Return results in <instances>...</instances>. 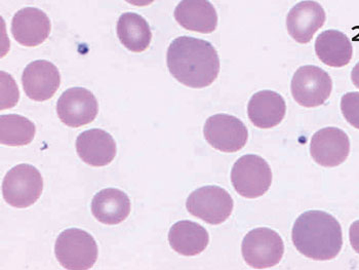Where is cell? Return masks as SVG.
Listing matches in <instances>:
<instances>
[{
	"mask_svg": "<svg viewBox=\"0 0 359 270\" xmlns=\"http://www.w3.org/2000/svg\"><path fill=\"white\" fill-rule=\"evenodd\" d=\"M77 154L90 167H105L116 156L117 147L109 133L92 128L81 133L75 143Z\"/></svg>",
	"mask_w": 359,
	"mask_h": 270,
	"instance_id": "cell-14",
	"label": "cell"
},
{
	"mask_svg": "<svg viewBox=\"0 0 359 270\" xmlns=\"http://www.w3.org/2000/svg\"><path fill=\"white\" fill-rule=\"evenodd\" d=\"M22 83L28 98L36 102L48 101L59 90L61 74L52 62L37 60L24 70Z\"/></svg>",
	"mask_w": 359,
	"mask_h": 270,
	"instance_id": "cell-12",
	"label": "cell"
},
{
	"mask_svg": "<svg viewBox=\"0 0 359 270\" xmlns=\"http://www.w3.org/2000/svg\"><path fill=\"white\" fill-rule=\"evenodd\" d=\"M174 15L179 25L194 32L208 34L218 26L216 8L208 0H182Z\"/></svg>",
	"mask_w": 359,
	"mask_h": 270,
	"instance_id": "cell-16",
	"label": "cell"
},
{
	"mask_svg": "<svg viewBox=\"0 0 359 270\" xmlns=\"http://www.w3.org/2000/svg\"><path fill=\"white\" fill-rule=\"evenodd\" d=\"M168 243L180 255H199L210 243L208 230L198 223L189 220L179 221L170 227Z\"/></svg>",
	"mask_w": 359,
	"mask_h": 270,
	"instance_id": "cell-19",
	"label": "cell"
},
{
	"mask_svg": "<svg viewBox=\"0 0 359 270\" xmlns=\"http://www.w3.org/2000/svg\"><path fill=\"white\" fill-rule=\"evenodd\" d=\"M99 112L97 98L84 88H72L61 95L57 103V114L64 125L81 128L93 123Z\"/></svg>",
	"mask_w": 359,
	"mask_h": 270,
	"instance_id": "cell-10",
	"label": "cell"
},
{
	"mask_svg": "<svg viewBox=\"0 0 359 270\" xmlns=\"http://www.w3.org/2000/svg\"><path fill=\"white\" fill-rule=\"evenodd\" d=\"M1 191L8 205L18 209H26L41 198L43 178L36 168L22 163L6 173L2 181Z\"/></svg>",
	"mask_w": 359,
	"mask_h": 270,
	"instance_id": "cell-4",
	"label": "cell"
},
{
	"mask_svg": "<svg viewBox=\"0 0 359 270\" xmlns=\"http://www.w3.org/2000/svg\"><path fill=\"white\" fill-rule=\"evenodd\" d=\"M349 240L354 251L359 254V220L352 223L350 227Z\"/></svg>",
	"mask_w": 359,
	"mask_h": 270,
	"instance_id": "cell-24",
	"label": "cell"
},
{
	"mask_svg": "<svg viewBox=\"0 0 359 270\" xmlns=\"http://www.w3.org/2000/svg\"><path fill=\"white\" fill-rule=\"evenodd\" d=\"M350 152L348 135L341 128H321L313 135L310 143V154L318 165L334 168L342 165Z\"/></svg>",
	"mask_w": 359,
	"mask_h": 270,
	"instance_id": "cell-11",
	"label": "cell"
},
{
	"mask_svg": "<svg viewBox=\"0 0 359 270\" xmlns=\"http://www.w3.org/2000/svg\"><path fill=\"white\" fill-rule=\"evenodd\" d=\"M332 81L329 73L316 66H302L292 79L290 90L294 101L306 108L323 105L331 96Z\"/></svg>",
	"mask_w": 359,
	"mask_h": 270,
	"instance_id": "cell-8",
	"label": "cell"
},
{
	"mask_svg": "<svg viewBox=\"0 0 359 270\" xmlns=\"http://www.w3.org/2000/svg\"><path fill=\"white\" fill-rule=\"evenodd\" d=\"M351 79L353 85L359 88V62L354 66L353 69H352Z\"/></svg>",
	"mask_w": 359,
	"mask_h": 270,
	"instance_id": "cell-25",
	"label": "cell"
},
{
	"mask_svg": "<svg viewBox=\"0 0 359 270\" xmlns=\"http://www.w3.org/2000/svg\"><path fill=\"white\" fill-rule=\"evenodd\" d=\"M234 201L220 186L208 185L198 188L190 194L186 208L192 216L208 224L219 225L225 222L233 211Z\"/></svg>",
	"mask_w": 359,
	"mask_h": 270,
	"instance_id": "cell-7",
	"label": "cell"
},
{
	"mask_svg": "<svg viewBox=\"0 0 359 270\" xmlns=\"http://www.w3.org/2000/svg\"><path fill=\"white\" fill-rule=\"evenodd\" d=\"M327 15L323 6L316 1L306 0L299 2L290 11L287 17V28L290 36L299 43H308L323 27Z\"/></svg>",
	"mask_w": 359,
	"mask_h": 270,
	"instance_id": "cell-15",
	"label": "cell"
},
{
	"mask_svg": "<svg viewBox=\"0 0 359 270\" xmlns=\"http://www.w3.org/2000/svg\"><path fill=\"white\" fill-rule=\"evenodd\" d=\"M292 238L302 255L316 261L336 258L343 247L340 223L323 211H308L301 215L292 227Z\"/></svg>",
	"mask_w": 359,
	"mask_h": 270,
	"instance_id": "cell-2",
	"label": "cell"
},
{
	"mask_svg": "<svg viewBox=\"0 0 359 270\" xmlns=\"http://www.w3.org/2000/svg\"><path fill=\"white\" fill-rule=\"evenodd\" d=\"M126 1L135 6H147L152 4L155 0H126Z\"/></svg>",
	"mask_w": 359,
	"mask_h": 270,
	"instance_id": "cell-26",
	"label": "cell"
},
{
	"mask_svg": "<svg viewBox=\"0 0 359 270\" xmlns=\"http://www.w3.org/2000/svg\"><path fill=\"white\" fill-rule=\"evenodd\" d=\"M36 127L30 119L18 114L0 116V142L2 145L25 146L32 142Z\"/></svg>",
	"mask_w": 359,
	"mask_h": 270,
	"instance_id": "cell-22",
	"label": "cell"
},
{
	"mask_svg": "<svg viewBox=\"0 0 359 270\" xmlns=\"http://www.w3.org/2000/svg\"><path fill=\"white\" fill-rule=\"evenodd\" d=\"M50 18L39 8H22L13 18V36L21 46L27 48L41 46L50 36Z\"/></svg>",
	"mask_w": 359,
	"mask_h": 270,
	"instance_id": "cell-13",
	"label": "cell"
},
{
	"mask_svg": "<svg viewBox=\"0 0 359 270\" xmlns=\"http://www.w3.org/2000/svg\"><path fill=\"white\" fill-rule=\"evenodd\" d=\"M241 253L252 269H265L276 266L285 254L283 238L267 227L250 230L241 243Z\"/></svg>",
	"mask_w": 359,
	"mask_h": 270,
	"instance_id": "cell-6",
	"label": "cell"
},
{
	"mask_svg": "<svg viewBox=\"0 0 359 270\" xmlns=\"http://www.w3.org/2000/svg\"><path fill=\"white\" fill-rule=\"evenodd\" d=\"M116 30L119 41L130 52H145L151 43V28L148 22L136 13L121 15Z\"/></svg>",
	"mask_w": 359,
	"mask_h": 270,
	"instance_id": "cell-21",
	"label": "cell"
},
{
	"mask_svg": "<svg viewBox=\"0 0 359 270\" xmlns=\"http://www.w3.org/2000/svg\"><path fill=\"white\" fill-rule=\"evenodd\" d=\"M341 112L352 127L359 130V93H347L341 100Z\"/></svg>",
	"mask_w": 359,
	"mask_h": 270,
	"instance_id": "cell-23",
	"label": "cell"
},
{
	"mask_svg": "<svg viewBox=\"0 0 359 270\" xmlns=\"http://www.w3.org/2000/svg\"><path fill=\"white\" fill-rule=\"evenodd\" d=\"M316 53L325 65L341 68L351 61L353 48L344 33L338 30H327L316 39Z\"/></svg>",
	"mask_w": 359,
	"mask_h": 270,
	"instance_id": "cell-20",
	"label": "cell"
},
{
	"mask_svg": "<svg viewBox=\"0 0 359 270\" xmlns=\"http://www.w3.org/2000/svg\"><path fill=\"white\" fill-rule=\"evenodd\" d=\"M90 209L99 222L106 225L121 224L130 213V201L121 190L106 188L94 196Z\"/></svg>",
	"mask_w": 359,
	"mask_h": 270,
	"instance_id": "cell-18",
	"label": "cell"
},
{
	"mask_svg": "<svg viewBox=\"0 0 359 270\" xmlns=\"http://www.w3.org/2000/svg\"><path fill=\"white\" fill-rule=\"evenodd\" d=\"M287 114V104L278 93L261 90L250 98L248 114L255 127L271 128L278 126Z\"/></svg>",
	"mask_w": 359,
	"mask_h": 270,
	"instance_id": "cell-17",
	"label": "cell"
},
{
	"mask_svg": "<svg viewBox=\"0 0 359 270\" xmlns=\"http://www.w3.org/2000/svg\"><path fill=\"white\" fill-rule=\"evenodd\" d=\"M231 182L239 196L247 198H260L271 186V168L262 157L247 154L234 163Z\"/></svg>",
	"mask_w": 359,
	"mask_h": 270,
	"instance_id": "cell-5",
	"label": "cell"
},
{
	"mask_svg": "<svg viewBox=\"0 0 359 270\" xmlns=\"http://www.w3.org/2000/svg\"><path fill=\"white\" fill-rule=\"evenodd\" d=\"M55 258L66 269H90L97 262V245L92 234L79 228H69L55 241Z\"/></svg>",
	"mask_w": 359,
	"mask_h": 270,
	"instance_id": "cell-3",
	"label": "cell"
},
{
	"mask_svg": "<svg viewBox=\"0 0 359 270\" xmlns=\"http://www.w3.org/2000/svg\"><path fill=\"white\" fill-rule=\"evenodd\" d=\"M205 140L215 149L233 154L245 147L249 132L245 123L228 114H216L208 117L203 128Z\"/></svg>",
	"mask_w": 359,
	"mask_h": 270,
	"instance_id": "cell-9",
	"label": "cell"
},
{
	"mask_svg": "<svg viewBox=\"0 0 359 270\" xmlns=\"http://www.w3.org/2000/svg\"><path fill=\"white\" fill-rule=\"evenodd\" d=\"M166 63L170 74L182 85L203 88L220 73V58L212 43L203 39L180 36L168 46Z\"/></svg>",
	"mask_w": 359,
	"mask_h": 270,
	"instance_id": "cell-1",
	"label": "cell"
}]
</instances>
